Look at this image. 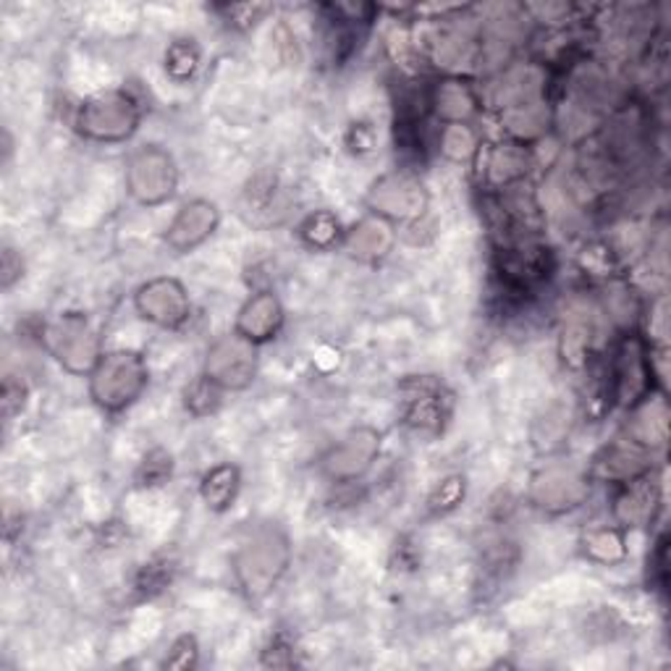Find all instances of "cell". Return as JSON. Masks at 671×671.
Here are the masks:
<instances>
[{
  "instance_id": "1",
  "label": "cell",
  "mask_w": 671,
  "mask_h": 671,
  "mask_svg": "<svg viewBox=\"0 0 671 671\" xmlns=\"http://www.w3.org/2000/svg\"><path fill=\"white\" fill-rule=\"evenodd\" d=\"M148 373L140 355L132 352H115L100 359L95 378H92V396L100 407L121 409L134 401V396L142 392Z\"/></svg>"
},
{
  "instance_id": "2",
  "label": "cell",
  "mask_w": 671,
  "mask_h": 671,
  "mask_svg": "<svg viewBox=\"0 0 671 671\" xmlns=\"http://www.w3.org/2000/svg\"><path fill=\"white\" fill-rule=\"evenodd\" d=\"M255 344L244 336H234L215 344L213 357L207 359V378H211L215 386L244 388L255 378Z\"/></svg>"
},
{
  "instance_id": "3",
  "label": "cell",
  "mask_w": 671,
  "mask_h": 671,
  "mask_svg": "<svg viewBox=\"0 0 671 671\" xmlns=\"http://www.w3.org/2000/svg\"><path fill=\"white\" fill-rule=\"evenodd\" d=\"M136 305L150 321L161 323V326H176L179 321L186 317V299L184 288L176 281H153V284L142 286L136 294Z\"/></svg>"
},
{
  "instance_id": "4",
  "label": "cell",
  "mask_w": 671,
  "mask_h": 671,
  "mask_svg": "<svg viewBox=\"0 0 671 671\" xmlns=\"http://www.w3.org/2000/svg\"><path fill=\"white\" fill-rule=\"evenodd\" d=\"M215 223H218V213H215L213 202H192V205H184L182 213L173 221V226L169 228V242L179 250H192L194 244H200L207 234H213Z\"/></svg>"
},
{
  "instance_id": "5",
  "label": "cell",
  "mask_w": 671,
  "mask_h": 671,
  "mask_svg": "<svg viewBox=\"0 0 671 671\" xmlns=\"http://www.w3.org/2000/svg\"><path fill=\"white\" fill-rule=\"evenodd\" d=\"M281 321H284V313H281L278 299L273 297V294H257V297L250 299L242 309L240 331L244 338L257 344L276 334Z\"/></svg>"
},
{
  "instance_id": "6",
  "label": "cell",
  "mask_w": 671,
  "mask_h": 671,
  "mask_svg": "<svg viewBox=\"0 0 671 671\" xmlns=\"http://www.w3.org/2000/svg\"><path fill=\"white\" fill-rule=\"evenodd\" d=\"M417 388H420V394H415L413 399H409V409H407V420L415 425V428H441V417H446L444 413V404H446V396H444V386H438L436 380H428V378H420V384H417Z\"/></svg>"
},
{
  "instance_id": "7",
  "label": "cell",
  "mask_w": 671,
  "mask_h": 671,
  "mask_svg": "<svg viewBox=\"0 0 671 671\" xmlns=\"http://www.w3.org/2000/svg\"><path fill=\"white\" fill-rule=\"evenodd\" d=\"M240 490V470L231 465H218L202 478V496H205L207 507L223 511L231 507Z\"/></svg>"
},
{
  "instance_id": "8",
  "label": "cell",
  "mask_w": 671,
  "mask_h": 671,
  "mask_svg": "<svg viewBox=\"0 0 671 671\" xmlns=\"http://www.w3.org/2000/svg\"><path fill=\"white\" fill-rule=\"evenodd\" d=\"M363 436H365V433H359V436L349 438V446H357V459H359V467H352V478H355L357 472H363L365 467H370L373 454L380 444V436H375V433H367V438H363ZM352 459H355V451L346 454L344 449H338V451H334V457L328 459V465L334 467V475H342L344 465H346V461H352Z\"/></svg>"
},
{
  "instance_id": "9",
  "label": "cell",
  "mask_w": 671,
  "mask_h": 671,
  "mask_svg": "<svg viewBox=\"0 0 671 671\" xmlns=\"http://www.w3.org/2000/svg\"><path fill=\"white\" fill-rule=\"evenodd\" d=\"M144 470V486H155V482H163L171 475V454L165 451H153L142 465Z\"/></svg>"
},
{
  "instance_id": "10",
  "label": "cell",
  "mask_w": 671,
  "mask_h": 671,
  "mask_svg": "<svg viewBox=\"0 0 671 671\" xmlns=\"http://www.w3.org/2000/svg\"><path fill=\"white\" fill-rule=\"evenodd\" d=\"M169 63L171 71H176V67H184L186 74H192L194 67H197V53H190V45H173L169 53Z\"/></svg>"
}]
</instances>
